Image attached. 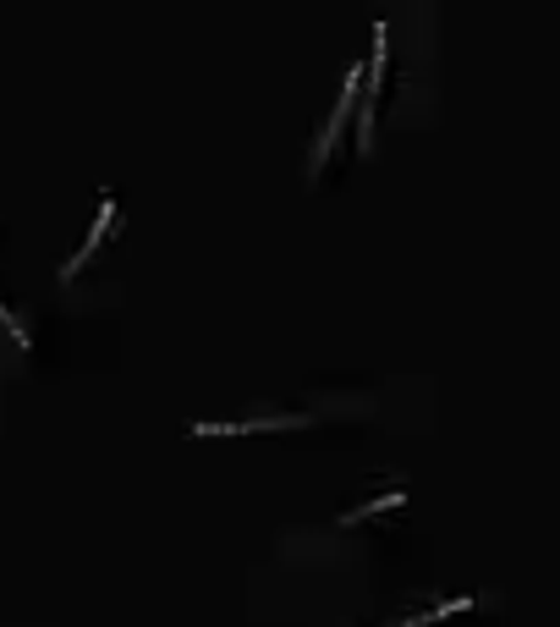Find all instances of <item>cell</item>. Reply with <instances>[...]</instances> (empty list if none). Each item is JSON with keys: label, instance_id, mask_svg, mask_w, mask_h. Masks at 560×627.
Returning <instances> with one entry per match:
<instances>
[{"label": "cell", "instance_id": "cell-1", "mask_svg": "<svg viewBox=\"0 0 560 627\" xmlns=\"http://www.w3.org/2000/svg\"><path fill=\"white\" fill-rule=\"evenodd\" d=\"M357 89H363V72H352V78L341 83V100H335V116H330V127H324V138H319V149H313V171H324V160H330V149H335V138H341V127L352 122V105H357Z\"/></svg>", "mask_w": 560, "mask_h": 627}, {"label": "cell", "instance_id": "cell-2", "mask_svg": "<svg viewBox=\"0 0 560 627\" xmlns=\"http://www.w3.org/2000/svg\"><path fill=\"white\" fill-rule=\"evenodd\" d=\"M308 413H275V419H242V424H193V435H270V430H302Z\"/></svg>", "mask_w": 560, "mask_h": 627}, {"label": "cell", "instance_id": "cell-3", "mask_svg": "<svg viewBox=\"0 0 560 627\" xmlns=\"http://www.w3.org/2000/svg\"><path fill=\"white\" fill-rule=\"evenodd\" d=\"M111 226H116V198L105 193V204H100V215H94V226H89V237H83V248H78V253H72L67 264H61V281H72V275H78V270L89 264V253H94V248H100V242L111 237Z\"/></svg>", "mask_w": 560, "mask_h": 627}, {"label": "cell", "instance_id": "cell-4", "mask_svg": "<svg viewBox=\"0 0 560 627\" xmlns=\"http://www.w3.org/2000/svg\"><path fill=\"white\" fill-rule=\"evenodd\" d=\"M396 506H407V490H385V495H374V501H363V506L341 512L335 523H341V528H352V523H363L368 512H396Z\"/></svg>", "mask_w": 560, "mask_h": 627}, {"label": "cell", "instance_id": "cell-5", "mask_svg": "<svg viewBox=\"0 0 560 627\" xmlns=\"http://www.w3.org/2000/svg\"><path fill=\"white\" fill-rule=\"evenodd\" d=\"M401 627H407V622H401Z\"/></svg>", "mask_w": 560, "mask_h": 627}]
</instances>
